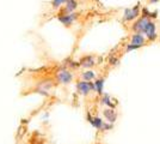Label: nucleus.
<instances>
[{
	"label": "nucleus",
	"instance_id": "1",
	"mask_svg": "<svg viewBox=\"0 0 160 144\" xmlns=\"http://www.w3.org/2000/svg\"><path fill=\"white\" fill-rule=\"evenodd\" d=\"M77 90H78V93L80 95L86 96L91 91H96V85L92 82H87V81L78 82L77 83Z\"/></svg>",
	"mask_w": 160,
	"mask_h": 144
},
{
	"label": "nucleus",
	"instance_id": "2",
	"mask_svg": "<svg viewBox=\"0 0 160 144\" xmlns=\"http://www.w3.org/2000/svg\"><path fill=\"white\" fill-rule=\"evenodd\" d=\"M140 14V3L136 4L132 8H126L124 10V14H123V19L126 22H132L134 19H136Z\"/></svg>",
	"mask_w": 160,
	"mask_h": 144
},
{
	"label": "nucleus",
	"instance_id": "3",
	"mask_svg": "<svg viewBox=\"0 0 160 144\" xmlns=\"http://www.w3.org/2000/svg\"><path fill=\"white\" fill-rule=\"evenodd\" d=\"M88 121L92 124V126H94L96 129H98L100 131H107V130H110L111 127H112V125L111 124H105L100 118L98 117H91V115H88Z\"/></svg>",
	"mask_w": 160,
	"mask_h": 144
},
{
	"label": "nucleus",
	"instance_id": "4",
	"mask_svg": "<svg viewBox=\"0 0 160 144\" xmlns=\"http://www.w3.org/2000/svg\"><path fill=\"white\" fill-rule=\"evenodd\" d=\"M148 22L149 19L146 18V17H140V18H138L135 23L133 24V30L135 33H140V34H145V30H146V27L147 24H148Z\"/></svg>",
	"mask_w": 160,
	"mask_h": 144
},
{
	"label": "nucleus",
	"instance_id": "5",
	"mask_svg": "<svg viewBox=\"0 0 160 144\" xmlns=\"http://www.w3.org/2000/svg\"><path fill=\"white\" fill-rule=\"evenodd\" d=\"M145 34H146L147 39L149 40V41H155L157 40V37H158V34H157V25H155V23L153 21L148 22V24H147L146 27V30H145Z\"/></svg>",
	"mask_w": 160,
	"mask_h": 144
},
{
	"label": "nucleus",
	"instance_id": "6",
	"mask_svg": "<svg viewBox=\"0 0 160 144\" xmlns=\"http://www.w3.org/2000/svg\"><path fill=\"white\" fill-rule=\"evenodd\" d=\"M72 79H73V75L68 70L62 69L58 72V81L62 84H68V83L72 82Z\"/></svg>",
	"mask_w": 160,
	"mask_h": 144
},
{
	"label": "nucleus",
	"instance_id": "7",
	"mask_svg": "<svg viewBox=\"0 0 160 144\" xmlns=\"http://www.w3.org/2000/svg\"><path fill=\"white\" fill-rule=\"evenodd\" d=\"M77 19V14L73 13V12H71V13H65V14H61L59 16V21L63 24V25H66V27H69V25H72L73 24V22Z\"/></svg>",
	"mask_w": 160,
	"mask_h": 144
},
{
	"label": "nucleus",
	"instance_id": "8",
	"mask_svg": "<svg viewBox=\"0 0 160 144\" xmlns=\"http://www.w3.org/2000/svg\"><path fill=\"white\" fill-rule=\"evenodd\" d=\"M130 43L140 48L146 45V40H145V37H143V35L142 34H140V33H135V34L132 36V41H130Z\"/></svg>",
	"mask_w": 160,
	"mask_h": 144
},
{
	"label": "nucleus",
	"instance_id": "9",
	"mask_svg": "<svg viewBox=\"0 0 160 144\" xmlns=\"http://www.w3.org/2000/svg\"><path fill=\"white\" fill-rule=\"evenodd\" d=\"M103 114H104L105 119H107L110 124L115 123V121H116V119H117V113L115 112L113 108H108V109H104Z\"/></svg>",
	"mask_w": 160,
	"mask_h": 144
},
{
	"label": "nucleus",
	"instance_id": "10",
	"mask_svg": "<svg viewBox=\"0 0 160 144\" xmlns=\"http://www.w3.org/2000/svg\"><path fill=\"white\" fill-rule=\"evenodd\" d=\"M94 64H96V62H94V58L91 56V55L84 56L79 62V65H81L82 67H92Z\"/></svg>",
	"mask_w": 160,
	"mask_h": 144
},
{
	"label": "nucleus",
	"instance_id": "11",
	"mask_svg": "<svg viewBox=\"0 0 160 144\" xmlns=\"http://www.w3.org/2000/svg\"><path fill=\"white\" fill-rule=\"evenodd\" d=\"M77 7H78V3H77V0H67L65 11L68 12V13H71V12H73Z\"/></svg>",
	"mask_w": 160,
	"mask_h": 144
},
{
	"label": "nucleus",
	"instance_id": "12",
	"mask_svg": "<svg viewBox=\"0 0 160 144\" xmlns=\"http://www.w3.org/2000/svg\"><path fill=\"white\" fill-rule=\"evenodd\" d=\"M82 79L84 81H87V82H91V81H93L94 78H96V73H94L92 70H88V71H85V72H82Z\"/></svg>",
	"mask_w": 160,
	"mask_h": 144
},
{
	"label": "nucleus",
	"instance_id": "13",
	"mask_svg": "<svg viewBox=\"0 0 160 144\" xmlns=\"http://www.w3.org/2000/svg\"><path fill=\"white\" fill-rule=\"evenodd\" d=\"M94 85H96V91L98 94H102L103 93V87H104V78H100V79H97L94 82Z\"/></svg>",
	"mask_w": 160,
	"mask_h": 144
},
{
	"label": "nucleus",
	"instance_id": "14",
	"mask_svg": "<svg viewBox=\"0 0 160 144\" xmlns=\"http://www.w3.org/2000/svg\"><path fill=\"white\" fill-rule=\"evenodd\" d=\"M157 14H158L157 11H155V12H148L146 7L142 8V17H146L148 19H151V18H157Z\"/></svg>",
	"mask_w": 160,
	"mask_h": 144
},
{
	"label": "nucleus",
	"instance_id": "15",
	"mask_svg": "<svg viewBox=\"0 0 160 144\" xmlns=\"http://www.w3.org/2000/svg\"><path fill=\"white\" fill-rule=\"evenodd\" d=\"M102 103L103 104H107V106L111 107V108L113 107V104L111 103V99H110V96L108 95V94H105V95L102 97Z\"/></svg>",
	"mask_w": 160,
	"mask_h": 144
},
{
	"label": "nucleus",
	"instance_id": "16",
	"mask_svg": "<svg viewBox=\"0 0 160 144\" xmlns=\"http://www.w3.org/2000/svg\"><path fill=\"white\" fill-rule=\"evenodd\" d=\"M67 0H53V6L54 8H58V7H60L61 5H63V4H66Z\"/></svg>",
	"mask_w": 160,
	"mask_h": 144
},
{
	"label": "nucleus",
	"instance_id": "17",
	"mask_svg": "<svg viewBox=\"0 0 160 144\" xmlns=\"http://www.w3.org/2000/svg\"><path fill=\"white\" fill-rule=\"evenodd\" d=\"M109 61H110V64H111V65H116V64H117V62H118V59H116V58H110V59H109Z\"/></svg>",
	"mask_w": 160,
	"mask_h": 144
},
{
	"label": "nucleus",
	"instance_id": "18",
	"mask_svg": "<svg viewBox=\"0 0 160 144\" xmlns=\"http://www.w3.org/2000/svg\"><path fill=\"white\" fill-rule=\"evenodd\" d=\"M159 0H149V4H157Z\"/></svg>",
	"mask_w": 160,
	"mask_h": 144
}]
</instances>
